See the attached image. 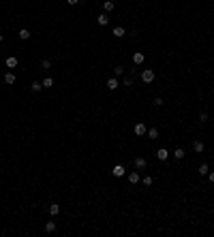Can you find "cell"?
Returning a JSON list of instances; mask_svg holds the SVG:
<instances>
[{
  "mask_svg": "<svg viewBox=\"0 0 214 237\" xmlns=\"http://www.w3.org/2000/svg\"><path fill=\"white\" fill-rule=\"evenodd\" d=\"M154 77H156V73H154L152 68L141 71V81H143V84H152V81H154Z\"/></svg>",
  "mask_w": 214,
  "mask_h": 237,
  "instance_id": "obj_1",
  "label": "cell"
},
{
  "mask_svg": "<svg viewBox=\"0 0 214 237\" xmlns=\"http://www.w3.org/2000/svg\"><path fill=\"white\" fill-rule=\"evenodd\" d=\"M133 165H135V169H137V171H141V169H146V167H148V160H146V158H141V156H137V158L133 160Z\"/></svg>",
  "mask_w": 214,
  "mask_h": 237,
  "instance_id": "obj_2",
  "label": "cell"
},
{
  "mask_svg": "<svg viewBox=\"0 0 214 237\" xmlns=\"http://www.w3.org/2000/svg\"><path fill=\"white\" fill-rule=\"evenodd\" d=\"M148 133V128H146V124L141 122V124H135V135H139V137H143Z\"/></svg>",
  "mask_w": 214,
  "mask_h": 237,
  "instance_id": "obj_3",
  "label": "cell"
},
{
  "mask_svg": "<svg viewBox=\"0 0 214 237\" xmlns=\"http://www.w3.org/2000/svg\"><path fill=\"white\" fill-rule=\"evenodd\" d=\"M118 86H120V84H118L116 77H109V79H107V90H118Z\"/></svg>",
  "mask_w": 214,
  "mask_h": 237,
  "instance_id": "obj_4",
  "label": "cell"
},
{
  "mask_svg": "<svg viewBox=\"0 0 214 237\" xmlns=\"http://www.w3.org/2000/svg\"><path fill=\"white\" fill-rule=\"evenodd\" d=\"M111 34H114V37H116V39H122V37H124V34H127V32H124V28H122V26H116V28H114V32H111Z\"/></svg>",
  "mask_w": 214,
  "mask_h": 237,
  "instance_id": "obj_5",
  "label": "cell"
},
{
  "mask_svg": "<svg viewBox=\"0 0 214 237\" xmlns=\"http://www.w3.org/2000/svg\"><path fill=\"white\" fill-rule=\"evenodd\" d=\"M156 158H159V160H167V158H169V152H167L165 147H161V150L156 152Z\"/></svg>",
  "mask_w": 214,
  "mask_h": 237,
  "instance_id": "obj_6",
  "label": "cell"
},
{
  "mask_svg": "<svg viewBox=\"0 0 214 237\" xmlns=\"http://www.w3.org/2000/svg\"><path fill=\"white\" fill-rule=\"evenodd\" d=\"M141 180V175H139V171H133V173H128V182L131 184H137Z\"/></svg>",
  "mask_w": 214,
  "mask_h": 237,
  "instance_id": "obj_7",
  "label": "cell"
},
{
  "mask_svg": "<svg viewBox=\"0 0 214 237\" xmlns=\"http://www.w3.org/2000/svg\"><path fill=\"white\" fill-rule=\"evenodd\" d=\"M143 60H146V56H143L141 51H137V53H133V62H135V64H141Z\"/></svg>",
  "mask_w": 214,
  "mask_h": 237,
  "instance_id": "obj_8",
  "label": "cell"
},
{
  "mask_svg": "<svg viewBox=\"0 0 214 237\" xmlns=\"http://www.w3.org/2000/svg\"><path fill=\"white\" fill-rule=\"evenodd\" d=\"M111 173H114V175H116V177H122V175H124V167H122V165H116V167H114V171H111Z\"/></svg>",
  "mask_w": 214,
  "mask_h": 237,
  "instance_id": "obj_9",
  "label": "cell"
},
{
  "mask_svg": "<svg viewBox=\"0 0 214 237\" xmlns=\"http://www.w3.org/2000/svg\"><path fill=\"white\" fill-rule=\"evenodd\" d=\"M96 21H99V26H107V21H109V17H107V13H103V15H99V17H96Z\"/></svg>",
  "mask_w": 214,
  "mask_h": 237,
  "instance_id": "obj_10",
  "label": "cell"
},
{
  "mask_svg": "<svg viewBox=\"0 0 214 237\" xmlns=\"http://www.w3.org/2000/svg\"><path fill=\"white\" fill-rule=\"evenodd\" d=\"M4 64H6L9 68H15V66H17V58H13V56H11V58H6V60H4Z\"/></svg>",
  "mask_w": 214,
  "mask_h": 237,
  "instance_id": "obj_11",
  "label": "cell"
},
{
  "mask_svg": "<svg viewBox=\"0 0 214 237\" xmlns=\"http://www.w3.org/2000/svg\"><path fill=\"white\" fill-rule=\"evenodd\" d=\"M30 90H32V92H41L43 84H41V81H32V84H30Z\"/></svg>",
  "mask_w": 214,
  "mask_h": 237,
  "instance_id": "obj_12",
  "label": "cell"
},
{
  "mask_svg": "<svg viewBox=\"0 0 214 237\" xmlns=\"http://www.w3.org/2000/svg\"><path fill=\"white\" fill-rule=\"evenodd\" d=\"M114 6H116V4H114L111 0H105V2H103V9H105V13H109V11H114Z\"/></svg>",
  "mask_w": 214,
  "mask_h": 237,
  "instance_id": "obj_13",
  "label": "cell"
},
{
  "mask_svg": "<svg viewBox=\"0 0 214 237\" xmlns=\"http://www.w3.org/2000/svg\"><path fill=\"white\" fill-rule=\"evenodd\" d=\"M19 39H22V41H28V39H30V30L22 28V30H19Z\"/></svg>",
  "mask_w": 214,
  "mask_h": 237,
  "instance_id": "obj_14",
  "label": "cell"
},
{
  "mask_svg": "<svg viewBox=\"0 0 214 237\" xmlns=\"http://www.w3.org/2000/svg\"><path fill=\"white\" fill-rule=\"evenodd\" d=\"M4 84H9V86L15 84V75L13 73H4Z\"/></svg>",
  "mask_w": 214,
  "mask_h": 237,
  "instance_id": "obj_15",
  "label": "cell"
},
{
  "mask_svg": "<svg viewBox=\"0 0 214 237\" xmlns=\"http://www.w3.org/2000/svg\"><path fill=\"white\" fill-rule=\"evenodd\" d=\"M173 156H176V158H178V160H182V158H184V156H186V152H184V150H182V147H176V152H173Z\"/></svg>",
  "mask_w": 214,
  "mask_h": 237,
  "instance_id": "obj_16",
  "label": "cell"
},
{
  "mask_svg": "<svg viewBox=\"0 0 214 237\" xmlns=\"http://www.w3.org/2000/svg\"><path fill=\"white\" fill-rule=\"evenodd\" d=\"M208 171H210V167H208L206 162H204V165H199V169H197V173H199V175H208Z\"/></svg>",
  "mask_w": 214,
  "mask_h": 237,
  "instance_id": "obj_17",
  "label": "cell"
},
{
  "mask_svg": "<svg viewBox=\"0 0 214 237\" xmlns=\"http://www.w3.org/2000/svg\"><path fill=\"white\" fill-rule=\"evenodd\" d=\"M49 214H51V216H58V214H60V205L51 203V205H49Z\"/></svg>",
  "mask_w": 214,
  "mask_h": 237,
  "instance_id": "obj_18",
  "label": "cell"
},
{
  "mask_svg": "<svg viewBox=\"0 0 214 237\" xmlns=\"http://www.w3.org/2000/svg\"><path fill=\"white\" fill-rule=\"evenodd\" d=\"M193 150H195L197 154H201V152H204V143L201 141H193Z\"/></svg>",
  "mask_w": 214,
  "mask_h": 237,
  "instance_id": "obj_19",
  "label": "cell"
},
{
  "mask_svg": "<svg viewBox=\"0 0 214 237\" xmlns=\"http://www.w3.org/2000/svg\"><path fill=\"white\" fill-rule=\"evenodd\" d=\"M133 79H135V77H131V75H127V77L122 79V86H124V88H128V86H133Z\"/></svg>",
  "mask_w": 214,
  "mask_h": 237,
  "instance_id": "obj_20",
  "label": "cell"
},
{
  "mask_svg": "<svg viewBox=\"0 0 214 237\" xmlns=\"http://www.w3.org/2000/svg\"><path fill=\"white\" fill-rule=\"evenodd\" d=\"M146 135H148L150 139H156V137H159V128H150V130H148Z\"/></svg>",
  "mask_w": 214,
  "mask_h": 237,
  "instance_id": "obj_21",
  "label": "cell"
},
{
  "mask_svg": "<svg viewBox=\"0 0 214 237\" xmlns=\"http://www.w3.org/2000/svg\"><path fill=\"white\" fill-rule=\"evenodd\" d=\"M41 84H43V88H51V86H54V79H51V77H45Z\"/></svg>",
  "mask_w": 214,
  "mask_h": 237,
  "instance_id": "obj_22",
  "label": "cell"
},
{
  "mask_svg": "<svg viewBox=\"0 0 214 237\" xmlns=\"http://www.w3.org/2000/svg\"><path fill=\"white\" fill-rule=\"evenodd\" d=\"M114 75H116V77H122V75H124V66H116V68H114Z\"/></svg>",
  "mask_w": 214,
  "mask_h": 237,
  "instance_id": "obj_23",
  "label": "cell"
},
{
  "mask_svg": "<svg viewBox=\"0 0 214 237\" xmlns=\"http://www.w3.org/2000/svg\"><path fill=\"white\" fill-rule=\"evenodd\" d=\"M45 231H47V233H54V231H56V222H47V224H45Z\"/></svg>",
  "mask_w": 214,
  "mask_h": 237,
  "instance_id": "obj_24",
  "label": "cell"
},
{
  "mask_svg": "<svg viewBox=\"0 0 214 237\" xmlns=\"http://www.w3.org/2000/svg\"><path fill=\"white\" fill-rule=\"evenodd\" d=\"M49 66H51V60H49V58H45V60L41 62V68H45V71H47Z\"/></svg>",
  "mask_w": 214,
  "mask_h": 237,
  "instance_id": "obj_25",
  "label": "cell"
},
{
  "mask_svg": "<svg viewBox=\"0 0 214 237\" xmlns=\"http://www.w3.org/2000/svg\"><path fill=\"white\" fill-rule=\"evenodd\" d=\"M199 122H201V124H204V122H208V113H206V111H201V113H199Z\"/></svg>",
  "mask_w": 214,
  "mask_h": 237,
  "instance_id": "obj_26",
  "label": "cell"
},
{
  "mask_svg": "<svg viewBox=\"0 0 214 237\" xmlns=\"http://www.w3.org/2000/svg\"><path fill=\"white\" fill-rule=\"evenodd\" d=\"M143 186H152V177H150V175L143 177Z\"/></svg>",
  "mask_w": 214,
  "mask_h": 237,
  "instance_id": "obj_27",
  "label": "cell"
},
{
  "mask_svg": "<svg viewBox=\"0 0 214 237\" xmlns=\"http://www.w3.org/2000/svg\"><path fill=\"white\" fill-rule=\"evenodd\" d=\"M67 2H69L71 6H75V4H79V0H67Z\"/></svg>",
  "mask_w": 214,
  "mask_h": 237,
  "instance_id": "obj_28",
  "label": "cell"
},
{
  "mask_svg": "<svg viewBox=\"0 0 214 237\" xmlns=\"http://www.w3.org/2000/svg\"><path fill=\"white\" fill-rule=\"evenodd\" d=\"M208 175H210V182L214 184V171H208Z\"/></svg>",
  "mask_w": 214,
  "mask_h": 237,
  "instance_id": "obj_29",
  "label": "cell"
},
{
  "mask_svg": "<svg viewBox=\"0 0 214 237\" xmlns=\"http://www.w3.org/2000/svg\"><path fill=\"white\" fill-rule=\"evenodd\" d=\"M2 39H4V37H2V34H0V41H2Z\"/></svg>",
  "mask_w": 214,
  "mask_h": 237,
  "instance_id": "obj_30",
  "label": "cell"
}]
</instances>
